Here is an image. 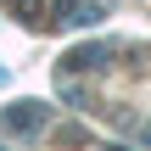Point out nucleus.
Here are the masks:
<instances>
[{"label": "nucleus", "instance_id": "f257e3e1", "mask_svg": "<svg viewBox=\"0 0 151 151\" xmlns=\"http://www.w3.org/2000/svg\"><path fill=\"white\" fill-rule=\"evenodd\" d=\"M45 123V106H22V112H6V129H17V134H34Z\"/></svg>", "mask_w": 151, "mask_h": 151}]
</instances>
